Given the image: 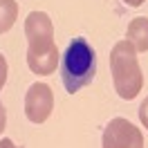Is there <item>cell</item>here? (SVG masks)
Returning <instances> with one entry per match:
<instances>
[{
	"mask_svg": "<svg viewBox=\"0 0 148 148\" xmlns=\"http://www.w3.org/2000/svg\"><path fill=\"white\" fill-rule=\"evenodd\" d=\"M0 148H18V146H16V144H14L11 139H7V137H5L2 141H0Z\"/></svg>",
	"mask_w": 148,
	"mask_h": 148,
	"instance_id": "11",
	"label": "cell"
},
{
	"mask_svg": "<svg viewBox=\"0 0 148 148\" xmlns=\"http://www.w3.org/2000/svg\"><path fill=\"white\" fill-rule=\"evenodd\" d=\"M5 121H7V112H5L2 103H0V135H2V130H5Z\"/></svg>",
	"mask_w": 148,
	"mask_h": 148,
	"instance_id": "10",
	"label": "cell"
},
{
	"mask_svg": "<svg viewBox=\"0 0 148 148\" xmlns=\"http://www.w3.org/2000/svg\"><path fill=\"white\" fill-rule=\"evenodd\" d=\"M18 18V2L16 0H0V34L9 32Z\"/></svg>",
	"mask_w": 148,
	"mask_h": 148,
	"instance_id": "7",
	"label": "cell"
},
{
	"mask_svg": "<svg viewBox=\"0 0 148 148\" xmlns=\"http://www.w3.org/2000/svg\"><path fill=\"white\" fill-rule=\"evenodd\" d=\"M126 5H130V7H139V5H144L146 0H123Z\"/></svg>",
	"mask_w": 148,
	"mask_h": 148,
	"instance_id": "12",
	"label": "cell"
},
{
	"mask_svg": "<svg viewBox=\"0 0 148 148\" xmlns=\"http://www.w3.org/2000/svg\"><path fill=\"white\" fill-rule=\"evenodd\" d=\"M101 144L103 148H144V135L128 119L114 117L103 130Z\"/></svg>",
	"mask_w": 148,
	"mask_h": 148,
	"instance_id": "4",
	"label": "cell"
},
{
	"mask_svg": "<svg viewBox=\"0 0 148 148\" xmlns=\"http://www.w3.org/2000/svg\"><path fill=\"white\" fill-rule=\"evenodd\" d=\"M126 40H130L137 52H148V18L132 20L126 32Z\"/></svg>",
	"mask_w": 148,
	"mask_h": 148,
	"instance_id": "6",
	"label": "cell"
},
{
	"mask_svg": "<svg viewBox=\"0 0 148 148\" xmlns=\"http://www.w3.org/2000/svg\"><path fill=\"white\" fill-rule=\"evenodd\" d=\"M5 81H7V61H5V56L0 54V90H2Z\"/></svg>",
	"mask_w": 148,
	"mask_h": 148,
	"instance_id": "9",
	"label": "cell"
},
{
	"mask_svg": "<svg viewBox=\"0 0 148 148\" xmlns=\"http://www.w3.org/2000/svg\"><path fill=\"white\" fill-rule=\"evenodd\" d=\"M27 65L34 74H54L58 65V49L54 36L27 38Z\"/></svg>",
	"mask_w": 148,
	"mask_h": 148,
	"instance_id": "3",
	"label": "cell"
},
{
	"mask_svg": "<svg viewBox=\"0 0 148 148\" xmlns=\"http://www.w3.org/2000/svg\"><path fill=\"white\" fill-rule=\"evenodd\" d=\"M54 110V94L47 83H34L25 94V114L32 123H43Z\"/></svg>",
	"mask_w": 148,
	"mask_h": 148,
	"instance_id": "5",
	"label": "cell"
},
{
	"mask_svg": "<svg viewBox=\"0 0 148 148\" xmlns=\"http://www.w3.org/2000/svg\"><path fill=\"white\" fill-rule=\"evenodd\" d=\"M97 74V54L85 38H74L61 61V81L70 94L92 83Z\"/></svg>",
	"mask_w": 148,
	"mask_h": 148,
	"instance_id": "1",
	"label": "cell"
},
{
	"mask_svg": "<svg viewBox=\"0 0 148 148\" xmlns=\"http://www.w3.org/2000/svg\"><path fill=\"white\" fill-rule=\"evenodd\" d=\"M139 121L148 128V97L141 101V106H139Z\"/></svg>",
	"mask_w": 148,
	"mask_h": 148,
	"instance_id": "8",
	"label": "cell"
},
{
	"mask_svg": "<svg viewBox=\"0 0 148 148\" xmlns=\"http://www.w3.org/2000/svg\"><path fill=\"white\" fill-rule=\"evenodd\" d=\"M110 72L114 81V90L121 99H135L141 92L144 74L137 61V49L130 40H119L110 52Z\"/></svg>",
	"mask_w": 148,
	"mask_h": 148,
	"instance_id": "2",
	"label": "cell"
}]
</instances>
